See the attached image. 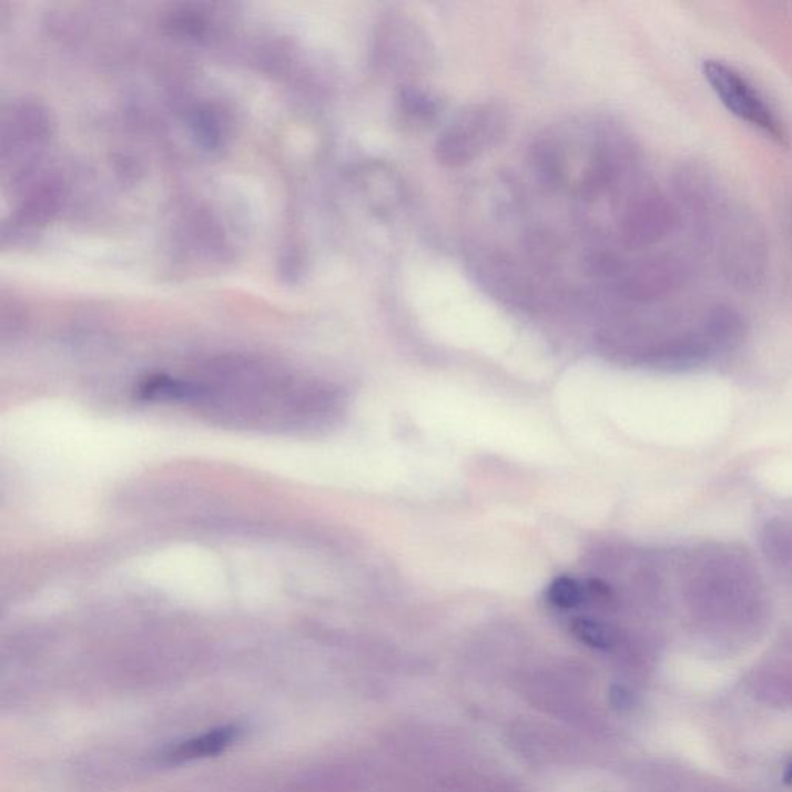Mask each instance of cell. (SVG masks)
Instances as JSON below:
<instances>
[{"label":"cell","instance_id":"cell-1","mask_svg":"<svg viewBox=\"0 0 792 792\" xmlns=\"http://www.w3.org/2000/svg\"><path fill=\"white\" fill-rule=\"evenodd\" d=\"M672 194L698 250L729 285L754 292L770 272V238L748 203L708 164L681 163Z\"/></svg>","mask_w":792,"mask_h":792},{"label":"cell","instance_id":"cell-2","mask_svg":"<svg viewBox=\"0 0 792 792\" xmlns=\"http://www.w3.org/2000/svg\"><path fill=\"white\" fill-rule=\"evenodd\" d=\"M619 194L622 199L618 202L617 238L622 248H653L684 225L673 194L646 176H639Z\"/></svg>","mask_w":792,"mask_h":792},{"label":"cell","instance_id":"cell-3","mask_svg":"<svg viewBox=\"0 0 792 792\" xmlns=\"http://www.w3.org/2000/svg\"><path fill=\"white\" fill-rule=\"evenodd\" d=\"M698 276L697 261L681 250L660 251L619 261L610 277L615 292L634 304H654L689 292Z\"/></svg>","mask_w":792,"mask_h":792},{"label":"cell","instance_id":"cell-4","mask_svg":"<svg viewBox=\"0 0 792 792\" xmlns=\"http://www.w3.org/2000/svg\"><path fill=\"white\" fill-rule=\"evenodd\" d=\"M701 70L709 88L732 115L775 143H788L785 120L751 78L721 59H705Z\"/></svg>","mask_w":792,"mask_h":792},{"label":"cell","instance_id":"cell-5","mask_svg":"<svg viewBox=\"0 0 792 792\" xmlns=\"http://www.w3.org/2000/svg\"><path fill=\"white\" fill-rule=\"evenodd\" d=\"M508 124L507 109L496 101L465 105L435 141V159L446 167L476 162L504 140Z\"/></svg>","mask_w":792,"mask_h":792},{"label":"cell","instance_id":"cell-6","mask_svg":"<svg viewBox=\"0 0 792 792\" xmlns=\"http://www.w3.org/2000/svg\"><path fill=\"white\" fill-rule=\"evenodd\" d=\"M375 64L387 77L406 82H417L434 65V47L426 31L409 16H384L376 29Z\"/></svg>","mask_w":792,"mask_h":792},{"label":"cell","instance_id":"cell-7","mask_svg":"<svg viewBox=\"0 0 792 792\" xmlns=\"http://www.w3.org/2000/svg\"><path fill=\"white\" fill-rule=\"evenodd\" d=\"M242 732V729L235 727V724L215 728L213 731L206 732V734L194 737V739L182 741V743L166 749L163 754V762L180 764L221 754V752H225L227 748L233 747L235 741L241 739Z\"/></svg>","mask_w":792,"mask_h":792},{"label":"cell","instance_id":"cell-8","mask_svg":"<svg viewBox=\"0 0 792 792\" xmlns=\"http://www.w3.org/2000/svg\"><path fill=\"white\" fill-rule=\"evenodd\" d=\"M441 97L435 90L418 84L406 82L399 84L396 93V108L404 121L414 125H426L437 120L443 111Z\"/></svg>","mask_w":792,"mask_h":792},{"label":"cell","instance_id":"cell-9","mask_svg":"<svg viewBox=\"0 0 792 792\" xmlns=\"http://www.w3.org/2000/svg\"><path fill=\"white\" fill-rule=\"evenodd\" d=\"M572 633L583 644L596 650H609L617 642V633L610 626L596 619L579 618L572 622Z\"/></svg>","mask_w":792,"mask_h":792},{"label":"cell","instance_id":"cell-10","mask_svg":"<svg viewBox=\"0 0 792 792\" xmlns=\"http://www.w3.org/2000/svg\"><path fill=\"white\" fill-rule=\"evenodd\" d=\"M547 596L552 606L562 610L576 609L586 598L583 587L580 586L579 580L571 576H559L552 580L551 586L548 587Z\"/></svg>","mask_w":792,"mask_h":792},{"label":"cell","instance_id":"cell-11","mask_svg":"<svg viewBox=\"0 0 792 792\" xmlns=\"http://www.w3.org/2000/svg\"><path fill=\"white\" fill-rule=\"evenodd\" d=\"M611 698H613V703L618 708H629L631 704V693L627 692L623 688H615L611 690Z\"/></svg>","mask_w":792,"mask_h":792},{"label":"cell","instance_id":"cell-12","mask_svg":"<svg viewBox=\"0 0 792 792\" xmlns=\"http://www.w3.org/2000/svg\"><path fill=\"white\" fill-rule=\"evenodd\" d=\"M783 782H785V785L792 786V762L788 764L785 774H783Z\"/></svg>","mask_w":792,"mask_h":792},{"label":"cell","instance_id":"cell-13","mask_svg":"<svg viewBox=\"0 0 792 792\" xmlns=\"http://www.w3.org/2000/svg\"><path fill=\"white\" fill-rule=\"evenodd\" d=\"M788 221H790V230L792 234V199L790 202V207H788Z\"/></svg>","mask_w":792,"mask_h":792}]
</instances>
